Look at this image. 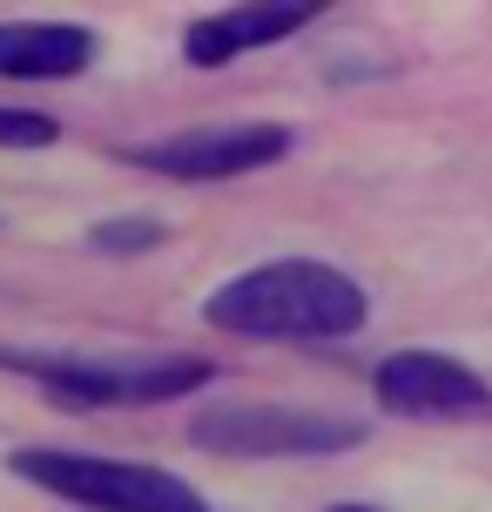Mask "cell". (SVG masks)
Masks as SVG:
<instances>
[{"label":"cell","instance_id":"8fae6325","mask_svg":"<svg viewBox=\"0 0 492 512\" xmlns=\"http://www.w3.org/2000/svg\"><path fill=\"white\" fill-rule=\"evenodd\" d=\"M324 512H385V506H371V499H337V506H324Z\"/></svg>","mask_w":492,"mask_h":512},{"label":"cell","instance_id":"6da1fadb","mask_svg":"<svg viewBox=\"0 0 492 512\" xmlns=\"http://www.w3.org/2000/svg\"><path fill=\"white\" fill-rule=\"evenodd\" d=\"M364 317H371V297L358 290V277L317 256L257 263L203 297V324L263 337V344H331V337H351Z\"/></svg>","mask_w":492,"mask_h":512},{"label":"cell","instance_id":"ba28073f","mask_svg":"<svg viewBox=\"0 0 492 512\" xmlns=\"http://www.w3.org/2000/svg\"><path fill=\"white\" fill-rule=\"evenodd\" d=\"M102 54L81 21H0V81H75Z\"/></svg>","mask_w":492,"mask_h":512},{"label":"cell","instance_id":"5b68a950","mask_svg":"<svg viewBox=\"0 0 492 512\" xmlns=\"http://www.w3.org/2000/svg\"><path fill=\"white\" fill-rule=\"evenodd\" d=\"M290 155V128L284 122H209V128H176L162 142L122 149V162L156 169L169 182H230L250 169H270Z\"/></svg>","mask_w":492,"mask_h":512},{"label":"cell","instance_id":"30bf717a","mask_svg":"<svg viewBox=\"0 0 492 512\" xmlns=\"http://www.w3.org/2000/svg\"><path fill=\"white\" fill-rule=\"evenodd\" d=\"M61 122L41 108H0V149H54Z\"/></svg>","mask_w":492,"mask_h":512},{"label":"cell","instance_id":"9c48e42d","mask_svg":"<svg viewBox=\"0 0 492 512\" xmlns=\"http://www.w3.org/2000/svg\"><path fill=\"white\" fill-rule=\"evenodd\" d=\"M162 236H169V230H162L156 216H122V223H95L88 243H95L102 256H135V250H156Z\"/></svg>","mask_w":492,"mask_h":512},{"label":"cell","instance_id":"7a4b0ae2","mask_svg":"<svg viewBox=\"0 0 492 512\" xmlns=\"http://www.w3.org/2000/svg\"><path fill=\"white\" fill-rule=\"evenodd\" d=\"M0 371H21L68 411H122V405H162L189 398L216 378L209 358H142V364H102L75 351H0Z\"/></svg>","mask_w":492,"mask_h":512},{"label":"cell","instance_id":"277c9868","mask_svg":"<svg viewBox=\"0 0 492 512\" xmlns=\"http://www.w3.org/2000/svg\"><path fill=\"white\" fill-rule=\"evenodd\" d=\"M189 438L223 459H331L358 445L364 425L297 405H209L189 418Z\"/></svg>","mask_w":492,"mask_h":512},{"label":"cell","instance_id":"8992f818","mask_svg":"<svg viewBox=\"0 0 492 512\" xmlns=\"http://www.w3.org/2000/svg\"><path fill=\"white\" fill-rule=\"evenodd\" d=\"M371 391L391 418H418V425H472L492 418V384L466 371L445 351H391L371 371Z\"/></svg>","mask_w":492,"mask_h":512},{"label":"cell","instance_id":"3957f363","mask_svg":"<svg viewBox=\"0 0 492 512\" xmlns=\"http://www.w3.org/2000/svg\"><path fill=\"white\" fill-rule=\"evenodd\" d=\"M7 465H14V479L88 512H209L203 492L162 465H129L102 459V452H48V445H21Z\"/></svg>","mask_w":492,"mask_h":512},{"label":"cell","instance_id":"52a82bcc","mask_svg":"<svg viewBox=\"0 0 492 512\" xmlns=\"http://www.w3.org/2000/svg\"><path fill=\"white\" fill-rule=\"evenodd\" d=\"M311 21H317L311 0H263V7L203 14V21H189V34H182V61L189 68H223V61H236V54H250V48H270V41L304 34Z\"/></svg>","mask_w":492,"mask_h":512}]
</instances>
